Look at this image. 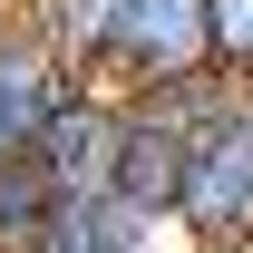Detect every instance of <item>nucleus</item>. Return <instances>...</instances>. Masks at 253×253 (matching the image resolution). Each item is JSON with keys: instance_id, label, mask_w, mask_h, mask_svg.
<instances>
[{"instance_id": "nucleus-1", "label": "nucleus", "mask_w": 253, "mask_h": 253, "mask_svg": "<svg viewBox=\"0 0 253 253\" xmlns=\"http://www.w3.org/2000/svg\"><path fill=\"white\" fill-rule=\"evenodd\" d=\"M175 234L195 253H244L253 244V88H224V107L185 136Z\"/></svg>"}, {"instance_id": "nucleus-2", "label": "nucleus", "mask_w": 253, "mask_h": 253, "mask_svg": "<svg viewBox=\"0 0 253 253\" xmlns=\"http://www.w3.org/2000/svg\"><path fill=\"white\" fill-rule=\"evenodd\" d=\"M185 78H214V0H117L88 88L146 97V88H185Z\"/></svg>"}, {"instance_id": "nucleus-3", "label": "nucleus", "mask_w": 253, "mask_h": 253, "mask_svg": "<svg viewBox=\"0 0 253 253\" xmlns=\"http://www.w3.org/2000/svg\"><path fill=\"white\" fill-rule=\"evenodd\" d=\"M117 107H126V97H107V88H88V78H78V88L49 107V126H39V146H30V156L59 175L68 205L107 195V166H117Z\"/></svg>"}, {"instance_id": "nucleus-4", "label": "nucleus", "mask_w": 253, "mask_h": 253, "mask_svg": "<svg viewBox=\"0 0 253 253\" xmlns=\"http://www.w3.org/2000/svg\"><path fill=\"white\" fill-rule=\"evenodd\" d=\"M78 88L59 59H49V39L20 20V0L0 10V156H30L39 126H49V107Z\"/></svg>"}, {"instance_id": "nucleus-5", "label": "nucleus", "mask_w": 253, "mask_h": 253, "mask_svg": "<svg viewBox=\"0 0 253 253\" xmlns=\"http://www.w3.org/2000/svg\"><path fill=\"white\" fill-rule=\"evenodd\" d=\"M68 195L59 175L39 156H0V253H49V234H59Z\"/></svg>"}, {"instance_id": "nucleus-6", "label": "nucleus", "mask_w": 253, "mask_h": 253, "mask_svg": "<svg viewBox=\"0 0 253 253\" xmlns=\"http://www.w3.org/2000/svg\"><path fill=\"white\" fill-rule=\"evenodd\" d=\"M107 10L117 0H20V20L49 39V59L68 78H97V49H107Z\"/></svg>"}, {"instance_id": "nucleus-7", "label": "nucleus", "mask_w": 253, "mask_h": 253, "mask_svg": "<svg viewBox=\"0 0 253 253\" xmlns=\"http://www.w3.org/2000/svg\"><path fill=\"white\" fill-rule=\"evenodd\" d=\"M214 78L253 88V0H214Z\"/></svg>"}]
</instances>
